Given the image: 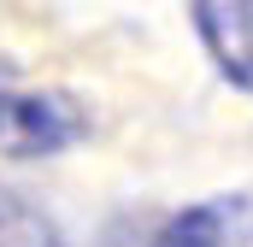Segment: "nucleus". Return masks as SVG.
<instances>
[{"label": "nucleus", "mask_w": 253, "mask_h": 247, "mask_svg": "<svg viewBox=\"0 0 253 247\" xmlns=\"http://www.w3.org/2000/svg\"><path fill=\"white\" fill-rule=\"evenodd\" d=\"M88 135V112L77 94L24 82L12 65H0V159H53Z\"/></svg>", "instance_id": "obj_1"}, {"label": "nucleus", "mask_w": 253, "mask_h": 247, "mask_svg": "<svg viewBox=\"0 0 253 247\" xmlns=\"http://www.w3.org/2000/svg\"><path fill=\"white\" fill-rule=\"evenodd\" d=\"M189 12L218 77L253 94V0H189Z\"/></svg>", "instance_id": "obj_2"}, {"label": "nucleus", "mask_w": 253, "mask_h": 247, "mask_svg": "<svg viewBox=\"0 0 253 247\" xmlns=\"http://www.w3.org/2000/svg\"><path fill=\"white\" fill-rule=\"evenodd\" d=\"M153 247H253V200L248 194H212L189 212H177Z\"/></svg>", "instance_id": "obj_3"}, {"label": "nucleus", "mask_w": 253, "mask_h": 247, "mask_svg": "<svg viewBox=\"0 0 253 247\" xmlns=\"http://www.w3.org/2000/svg\"><path fill=\"white\" fill-rule=\"evenodd\" d=\"M0 247H65L47 212H36L24 194L0 188Z\"/></svg>", "instance_id": "obj_4"}]
</instances>
